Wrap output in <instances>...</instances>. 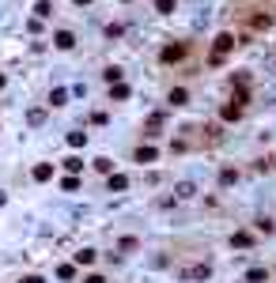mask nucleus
Here are the masks:
<instances>
[{"label":"nucleus","instance_id":"obj_1","mask_svg":"<svg viewBox=\"0 0 276 283\" xmlns=\"http://www.w3.org/2000/svg\"><path fill=\"white\" fill-rule=\"evenodd\" d=\"M235 50V34H216V50H212V64H223V57Z\"/></svg>","mask_w":276,"mask_h":283},{"label":"nucleus","instance_id":"obj_2","mask_svg":"<svg viewBox=\"0 0 276 283\" xmlns=\"http://www.w3.org/2000/svg\"><path fill=\"white\" fill-rule=\"evenodd\" d=\"M186 53H189V45L186 42H170V45H163V64H174V61H186Z\"/></svg>","mask_w":276,"mask_h":283},{"label":"nucleus","instance_id":"obj_3","mask_svg":"<svg viewBox=\"0 0 276 283\" xmlns=\"http://www.w3.org/2000/svg\"><path fill=\"white\" fill-rule=\"evenodd\" d=\"M231 246H235V249H250V246H254V234H250V230H235V234H231Z\"/></svg>","mask_w":276,"mask_h":283},{"label":"nucleus","instance_id":"obj_4","mask_svg":"<svg viewBox=\"0 0 276 283\" xmlns=\"http://www.w3.org/2000/svg\"><path fill=\"white\" fill-rule=\"evenodd\" d=\"M53 45H57V50H72V45H76V34H72V31H57V34H53Z\"/></svg>","mask_w":276,"mask_h":283},{"label":"nucleus","instance_id":"obj_5","mask_svg":"<svg viewBox=\"0 0 276 283\" xmlns=\"http://www.w3.org/2000/svg\"><path fill=\"white\" fill-rule=\"evenodd\" d=\"M106 189H110V193H125V189H129V178H125V174H110V178H106Z\"/></svg>","mask_w":276,"mask_h":283},{"label":"nucleus","instance_id":"obj_6","mask_svg":"<svg viewBox=\"0 0 276 283\" xmlns=\"http://www.w3.org/2000/svg\"><path fill=\"white\" fill-rule=\"evenodd\" d=\"M182 276L186 279H208V276H212V268H208V265H193V268H186Z\"/></svg>","mask_w":276,"mask_h":283},{"label":"nucleus","instance_id":"obj_7","mask_svg":"<svg viewBox=\"0 0 276 283\" xmlns=\"http://www.w3.org/2000/svg\"><path fill=\"white\" fill-rule=\"evenodd\" d=\"M220 117H223V121H239V117H242V106H239V102H227L223 110H220Z\"/></svg>","mask_w":276,"mask_h":283},{"label":"nucleus","instance_id":"obj_8","mask_svg":"<svg viewBox=\"0 0 276 283\" xmlns=\"http://www.w3.org/2000/svg\"><path fill=\"white\" fill-rule=\"evenodd\" d=\"M155 159H159V151H155V148H136V162H144V167H151Z\"/></svg>","mask_w":276,"mask_h":283},{"label":"nucleus","instance_id":"obj_9","mask_svg":"<svg viewBox=\"0 0 276 283\" xmlns=\"http://www.w3.org/2000/svg\"><path fill=\"white\" fill-rule=\"evenodd\" d=\"M250 27H254V31H269V27H272V15H265V12H258V15L250 19Z\"/></svg>","mask_w":276,"mask_h":283},{"label":"nucleus","instance_id":"obj_10","mask_svg":"<svg viewBox=\"0 0 276 283\" xmlns=\"http://www.w3.org/2000/svg\"><path fill=\"white\" fill-rule=\"evenodd\" d=\"M64 102H68V91H64V87H53V91H50V106H57V110H61Z\"/></svg>","mask_w":276,"mask_h":283},{"label":"nucleus","instance_id":"obj_11","mask_svg":"<svg viewBox=\"0 0 276 283\" xmlns=\"http://www.w3.org/2000/svg\"><path fill=\"white\" fill-rule=\"evenodd\" d=\"M110 99H113V102H125V99H129V83H113V87H110Z\"/></svg>","mask_w":276,"mask_h":283},{"label":"nucleus","instance_id":"obj_12","mask_svg":"<svg viewBox=\"0 0 276 283\" xmlns=\"http://www.w3.org/2000/svg\"><path fill=\"white\" fill-rule=\"evenodd\" d=\"M53 178V167H50V162H38V167H34V181H50Z\"/></svg>","mask_w":276,"mask_h":283},{"label":"nucleus","instance_id":"obj_13","mask_svg":"<svg viewBox=\"0 0 276 283\" xmlns=\"http://www.w3.org/2000/svg\"><path fill=\"white\" fill-rule=\"evenodd\" d=\"M189 102V91L186 87H174V91H170V106H186Z\"/></svg>","mask_w":276,"mask_h":283},{"label":"nucleus","instance_id":"obj_14","mask_svg":"<svg viewBox=\"0 0 276 283\" xmlns=\"http://www.w3.org/2000/svg\"><path fill=\"white\" fill-rule=\"evenodd\" d=\"M45 15H53V4L50 0H38L34 4V19H45Z\"/></svg>","mask_w":276,"mask_h":283},{"label":"nucleus","instance_id":"obj_15","mask_svg":"<svg viewBox=\"0 0 276 283\" xmlns=\"http://www.w3.org/2000/svg\"><path fill=\"white\" fill-rule=\"evenodd\" d=\"M64 170H68V174H80V170H83V159H80V155H68V159H64Z\"/></svg>","mask_w":276,"mask_h":283},{"label":"nucleus","instance_id":"obj_16","mask_svg":"<svg viewBox=\"0 0 276 283\" xmlns=\"http://www.w3.org/2000/svg\"><path fill=\"white\" fill-rule=\"evenodd\" d=\"M95 257H99L95 249H80L76 253V265H95Z\"/></svg>","mask_w":276,"mask_h":283},{"label":"nucleus","instance_id":"obj_17","mask_svg":"<svg viewBox=\"0 0 276 283\" xmlns=\"http://www.w3.org/2000/svg\"><path fill=\"white\" fill-rule=\"evenodd\" d=\"M174 8H178V0H155V12L159 15H170Z\"/></svg>","mask_w":276,"mask_h":283},{"label":"nucleus","instance_id":"obj_18","mask_svg":"<svg viewBox=\"0 0 276 283\" xmlns=\"http://www.w3.org/2000/svg\"><path fill=\"white\" fill-rule=\"evenodd\" d=\"M68 144H72V148H83V144H87V132H80V129L68 132Z\"/></svg>","mask_w":276,"mask_h":283},{"label":"nucleus","instance_id":"obj_19","mask_svg":"<svg viewBox=\"0 0 276 283\" xmlns=\"http://www.w3.org/2000/svg\"><path fill=\"white\" fill-rule=\"evenodd\" d=\"M76 276V265H57V279H72Z\"/></svg>","mask_w":276,"mask_h":283},{"label":"nucleus","instance_id":"obj_20","mask_svg":"<svg viewBox=\"0 0 276 283\" xmlns=\"http://www.w3.org/2000/svg\"><path fill=\"white\" fill-rule=\"evenodd\" d=\"M189 197H193V181H182L178 185V200H189Z\"/></svg>","mask_w":276,"mask_h":283},{"label":"nucleus","instance_id":"obj_21","mask_svg":"<svg viewBox=\"0 0 276 283\" xmlns=\"http://www.w3.org/2000/svg\"><path fill=\"white\" fill-rule=\"evenodd\" d=\"M265 276H269V272H265V268H250V272H246V279H250V283H261Z\"/></svg>","mask_w":276,"mask_h":283},{"label":"nucleus","instance_id":"obj_22","mask_svg":"<svg viewBox=\"0 0 276 283\" xmlns=\"http://www.w3.org/2000/svg\"><path fill=\"white\" fill-rule=\"evenodd\" d=\"M220 181H223V185H235V181H239V170H231V167H227V170L220 174Z\"/></svg>","mask_w":276,"mask_h":283},{"label":"nucleus","instance_id":"obj_23","mask_svg":"<svg viewBox=\"0 0 276 283\" xmlns=\"http://www.w3.org/2000/svg\"><path fill=\"white\" fill-rule=\"evenodd\" d=\"M61 189H64V193H76V189H80V181H76V174H68V178L61 181Z\"/></svg>","mask_w":276,"mask_h":283},{"label":"nucleus","instance_id":"obj_24","mask_svg":"<svg viewBox=\"0 0 276 283\" xmlns=\"http://www.w3.org/2000/svg\"><path fill=\"white\" fill-rule=\"evenodd\" d=\"M95 170H99V174H110L113 162H110V159H95Z\"/></svg>","mask_w":276,"mask_h":283},{"label":"nucleus","instance_id":"obj_25","mask_svg":"<svg viewBox=\"0 0 276 283\" xmlns=\"http://www.w3.org/2000/svg\"><path fill=\"white\" fill-rule=\"evenodd\" d=\"M27 121H31V125H42V121H45V110H31V113H27Z\"/></svg>","mask_w":276,"mask_h":283},{"label":"nucleus","instance_id":"obj_26","mask_svg":"<svg viewBox=\"0 0 276 283\" xmlns=\"http://www.w3.org/2000/svg\"><path fill=\"white\" fill-rule=\"evenodd\" d=\"M102 76H106V83H118V80H121V68H106Z\"/></svg>","mask_w":276,"mask_h":283},{"label":"nucleus","instance_id":"obj_27","mask_svg":"<svg viewBox=\"0 0 276 283\" xmlns=\"http://www.w3.org/2000/svg\"><path fill=\"white\" fill-rule=\"evenodd\" d=\"M83 283H106V279H102V276H95V272H91V276L83 279Z\"/></svg>","mask_w":276,"mask_h":283},{"label":"nucleus","instance_id":"obj_28","mask_svg":"<svg viewBox=\"0 0 276 283\" xmlns=\"http://www.w3.org/2000/svg\"><path fill=\"white\" fill-rule=\"evenodd\" d=\"M19 283H45L42 276H27V279H19Z\"/></svg>","mask_w":276,"mask_h":283},{"label":"nucleus","instance_id":"obj_29","mask_svg":"<svg viewBox=\"0 0 276 283\" xmlns=\"http://www.w3.org/2000/svg\"><path fill=\"white\" fill-rule=\"evenodd\" d=\"M72 4H76V8H87V4H91V0H72Z\"/></svg>","mask_w":276,"mask_h":283},{"label":"nucleus","instance_id":"obj_30","mask_svg":"<svg viewBox=\"0 0 276 283\" xmlns=\"http://www.w3.org/2000/svg\"><path fill=\"white\" fill-rule=\"evenodd\" d=\"M4 200H8V197H4V193H0V208H4Z\"/></svg>","mask_w":276,"mask_h":283},{"label":"nucleus","instance_id":"obj_31","mask_svg":"<svg viewBox=\"0 0 276 283\" xmlns=\"http://www.w3.org/2000/svg\"><path fill=\"white\" fill-rule=\"evenodd\" d=\"M4 83H8V80H4V76H0V91H4Z\"/></svg>","mask_w":276,"mask_h":283},{"label":"nucleus","instance_id":"obj_32","mask_svg":"<svg viewBox=\"0 0 276 283\" xmlns=\"http://www.w3.org/2000/svg\"><path fill=\"white\" fill-rule=\"evenodd\" d=\"M246 283H250V279H246Z\"/></svg>","mask_w":276,"mask_h":283}]
</instances>
